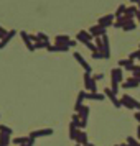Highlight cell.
Here are the masks:
<instances>
[{
    "label": "cell",
    "mask_w": 140,
    "mask_h": 146,
    "mask_svg": "<svg viewBox=\"0 0 140 146\" xmlns=\"http://www.w3.org/2000/svg\"><path fill=\"white\" fill-rule=\"evenodd\" d=\"M120 104H122V107H125L129 110H140V102L135 100L133 97H130V95H122Z\"/></svg>",
    "instance_id": "cell-1"
},
{
    "label": "cell",
    "mask_w": 140,
    "mask_h": 146,
    "mask_svg": "<svg viewBox=\"0 0 140 146\" xmlns=\"http://www.w3.org/2000/svg\"><path fill=\"white\" fill-rule=\"evenodd\" d=\"M84 87H86L87 92H97V84H96L94 77L91 76V72L84 74Z\"/></svg>",
    "instance_id": "cell-2"
},
{
    "label": "cell",
    "mask_w": 140,
    "mask_h": 146,
    "mask_svg": "<svg viewBox=\"0 0 140 146\" xmlns=\"http://www.w3.org/2000/svg\"><path fill=\"white\" fill-rule=\"evenodd\" d=\"M92 38H94V36L89 33V31H86V30H81L79 33L76 35V40L79 41V43H82L84 46L89 44V43H92Z\"/></svg>",
    "instance_id": "cell-3"
},
{
    "label": "cell",
    "mask_w": 140,
    "mask_h": 146,
    "mask_svg": "<svg viewBox=\"0 0 140 146\" xmlns=\"http://www.w3.org/2000/svg\"><path fill=\"white\" fill-rule=\"evenodd\" d=\"M114 20H115V15L109 13V15H104L97 20V25H100L102 28H109V27H114Z\"/></svg>",
    "instance_id": "cell-4"
},
{
    "label": "cell",
    "mask_w": 140,
    "mask_h": 146,
    "mask_svg": "<svg viewBox=\"0 0 140 146\" xmlns=\"http://www.w3.org/2000/svg\"><path fill=\"white\" fill-rule=\"evenodd\" d=\"M104 94H106L107 99H109V100L114 104V107H117V108H119V107H122V104H120V99H117V94L112 92V89H111V87H109V89H104Z\"/></svg>",
    "instance_id": "cell-5"
},
{
    "label": "cell",
    "mask_w": 140,
    "mask_h": 146,
    "mask_svg": "<svg viewBox=\"0 0 140 146\" xmlns=\"http://www.w3.org/2000/svg\"><path fill=\"white\" fill-rule=\"evenodd\" d=\"M111 79H112V82H117V84H120L124 80V71H122V67H114L112 71H111Z\"/></svg>",
    "instance_id": "cell-6"
},
{
    "label": "cell",
    "mask_w": 140,
    "mask_h": 146,
    "mask_svg": "<svg viewBox=\"0 0 140 146\" xmlns=\"http://www.w3.org/2000/svg\"><path fill=\"white\" fill-rule=\"evenodd\" d=\"M74 59L79 62V66L82 67V69H84L86 72H91V71H92V67L89 66V62H87V61L84 59V56H82L81 53H74Z\"/></svg>",
    "instance_id": "cell-7"
},
{
    "label": "cell",
    "mask_w": 140,
    "mask_h": 146,
    "mask_svg": "<svg viewBox=\"0 0 140 146\" xmlns=\"http://www.w3.org/2000/svg\"><path fill=\"white\" fill-rule=\"evenodd\" d=\"M20 36H21V41L25 43V46L28 48V51H35V43L31 40V35H28L27 31H21Z\"/></svg>",
    "instance_id": "cell-8"
},
{
    "label": "cell",
    "mask_w": 140,
    "mask_h": 146,
    "mask_svg": "<svg viewBox=\"0 0 140 146\" xmlns=\"http://www.w3.org/2000/svg\"><path fill=\"white\" fill-rule=\"evenodd\" d=\"M86 90H81L79 94H78V99H76V104H74V112L78 113L84 107V100H86Z\"/></svg>",
    "instance_id": "cell-9"
},
{
    "label": "cell",
    "mask_w": 140,
    "mask_h": 146,
    "mask_svg": "<svg viewBox=\"0 0 140 146\" xmlns=\"http://www.w3.org/2000/svg\"><path fill=\"white\" fill-rule=\"evenodd\" d=\"M89 33L92 35L94 38H102L104 35H107L106 33V28H102L100 25H94V27H91V28H89Z\"/></svg>",
    "instance_id": "cell-10"
},
{
    "label": "cell",
    "mask_w": 140,
    "mask_h": 146,
    "mask_svg": "<svg viewBox=\"0 0 140 146\" xmlns=\"http://www.w3.org/2000/svg\"><path fill=\"white\" fill-rule=\"evenodd\" d=\"M76 145H82V146H87L89 145V136L84 130H79L78 131V136H76Z\"/></svg>",
    "instance_id": "cell-11"
},
{
    "label": "cell",
    "mask_w": 140,
    "mask_h": 146,
    "mask_svg": "<svg viewBox=\"0 0 140 146\" xmlns=\"http://www.w3.org/2000/svg\"><path fill=\"white\" fill-rule=\"evenodd\" d=\"M48 51L50 53H68L69 51V46L68 44H50L48 46Z\"/></svg>",
    "instance_id": "cell-12"
},
{
    "label": "cell",
    "mask_w": 140,
    "mask_h": 146,
    "mask_svg": "<svg viewBox=\"0 0 140 146\" xmlns=\"http://www.w3.org/2000/svg\"><path fill=\"white\" fill-rule=\"evenodd\" d=\"M53 135V130L51 128H45V130H38V131H31L30 133V138H43V136H50Z\"/></svg>",
    "instance_id": "cell-13"
},
{
    "label": "cell",
    "mask_w": 140,
    "mask_h": 146,
    "mask_svg": "<svg viewBox=\"0 0 140 146\" xmlns=\"http://www.w3.org/2000/svg\"><path fill=\"white\" fill-rule=\"evenodd\" d=\"M107 97H106V94L102 92V94H99V92H87L86 94V100H96V102H100V100H106Z\"/></svg>",
    "instance_id": "cell-14"
},
{
    "label": "cell",
    "mask_w": 140,
    "mask_h": 146,
    "mask_svg": "<svg viewBox=\"0 0 140 146\" xmlns=\"http://www.w3.org/2000/svg\"><path fill=\"white\" fill-rule=\"evenodd\" d=\"M140 86V82L135 77H129V79L122 84V87H125V89H135V87H139Z\"/></svg>",
    "instance_id": "cell-15"
},
{
    "label": "cell",
    "mask_w": 140,
    "mask_h": 146,
    "mask_svg": "<svg viewBox=\"0 0 140 146\" xmlns=\"http://www.w3.org/2000/svg\"><path fill=\"white\" fill-rule=\"evenodd\" d=\"M137 13H139L137 5H132V7H127V8H125V17L129 18V20H133V18L137 17Z\"/></svg>",
    "instance_id": "cell-16"
},
{
    "label": "cell",
    "mask_w": 140,
    "mask_h": 146,
    "mask_svg": "<svg viewBox=\"0 0 140 146\" xmlns=\"http://www.w3.org/2000/svg\"><path fill=\"white\" fill-rule=\"evenodd\" d=\"M129 21H132V20H129L125 15H124V17H120V18H115V21H114V27H115V28H124Z\"/></svg>",
    "instance_id": "cell-17"
},
{
    "label": "cell",
    "mask_w": 140,
    "mask_h": 146,
    "mask_svg": "<svg viewBox=\"0 0 140 146\" xmlns=\"http://www.w3.org/2000/svg\"><path fill=\"white\" fill-rule=\"evenodd\" d=\"M71 41V38L68 36V35H58L56 38H54V44H68Z\"/></svg>",
    "instance_id": "cell-18"
},
{
    "label": "cell",
    "mask_w": 140,
    "mask_h": 146,
    "mask_svg": "<svg viewBox=\"0 0 140 146\" xmlns=\"http://www.w3.org/2000/svg\"><path fill=\"white\" fill-rule=\"evenodd\" d=\"M119 66L120 67H125V69H129V71L132 72V69H133V66H135V64H133L132 59H120L119 61Z\"/></svg>",
    "instance_id": "cell-19"
},
{
    "label": "cell",
    "mask_w": 140,
    "mask_h": 146,
    "mask_svg": "<svg viewBox=\"0 0 140 146\" xmlns=\"http://www.w3.org/2000/svg\"><path fill=\"white\" fill-rule=\"evenodd\" d=\"M89 112H91V110H89V107L84 105L79 112H78V115L81 117V120H82V121H87V118H89Z\"/></svg>",
    "instance_id": "cell-20"
},
{
    "label": "cell",
    "mask_w": 140,
    "mask_h": 146,
    "mask_svg": "<svg viewBox=\"0 0 140 146\" xmlns=\"http://www.w3.org/2000/svg\"><path fill=\"white\" fill-rule=\"evenodd\" d=\"M15 35H17V31H15V30H10V31H8V35L5 36V38H3V40H2V43H0V49L7 46V43H8L10 40H12V38H13Z\"/></svg>",
    "instance_id": "cell-21"
},
{
    "label": "cell",
    "mask_w": 140,
    "mask_h": 146,
    "mask_svg": "<svg viewBox=\"0 0 140 146\" xmlns=\"http://www.w3.org/2000/svg\"><path fill=\"white\" fill-rule=\"evenodd\" d=\"M78 131H79V128L74 125L73 121L69 123V138L73 139V141H76V136H78Z\"/></svg>",
    "instance_id": "cell-22"
},
{
    "label": "cell",
    "mask_w": 140,
    "mask_h": 146,
    "mask_svg": "<svg viewBox=\"0 0 140 146\" xmlns=\"http://www.w3.org/2000/svg\"><path fill=\"white\" fill-rule=\"evenodd\" d=\"M10 136L7 133H0V146H10Z\"/></svg>",
    "instance_id": "cell-23"
},
{
    "label": "cell",
    "mask_w": 140,
    "mask_h": 146,
    "mask_svg": "<svg viewBox=\"0 0 140 146\" xmlns=\"http://www.w3.org/2000/svg\"><path fill=\"white\" fill-rule=\"evenodd\" d=\"M28 139H30V136H18V138H13V143L17 146H21L25 143H28Z\"/></svg>",
    "instance_id": "cell-24"
},
{
    "label": "cell",
    "mask_w": 140,
    "mask_h": 146,
    "mask_svg": "<svg viewBox=\"0 0 140 146\" xmlns=\"http://www.w3.org/2000/svg\"><path fill=\"white\" fill-rule=\"evenodd\" d=\"M125 5H119V8L115 10V18H120V17H124L125 15Z\"/></svg>",
    "instance_id": "cell-25"
},
{
    "label": "cell",
    "mask_w": 140,
    "mask_h": 146,
    "mask_svg": "<svg viewBox=\"0 0 140 146\" xmlns=\"http://www.w3.org/2000/svg\"><path fill=\"white\" fill-rule=\"evenodd\" d=\"M135 28H137V23L132 20V21H129V23H127V25L122 28V30H124V31H132V30H135Z\"/></svg>",
    "instance_id": "cell-26"
},
{
    "label": "cell",
    "mask_w": 140,
    "mask_h": 146,
    "mask_svg": "<svg viewBox=\"0 0 140 146\" xmlns=\"http://www.w3.org/2000/svg\"><path fill=\"white\" fill-rule=\"evenodd\" d=\"M71 121H73L78 128H81V121H82V120H81V117L78 115V113H73V118H71Z\"/></svg>",
    "instance_id": "cell-27"
},
{
    "label": "cell",
    "mask_w": 140,
    "mask_h": 146,
    "mask_svg": "<svg viewBox=\"0 0 140 146\" xmlns=\"http://www.w3.org/2000/svg\"><path fill=\"white\" fill-rule=\"evenodd\" d=\"M50 46V43H45V41H35V49H43V48H46Z\"/></svg>",
    "instance_id": "cell-28"
},
{
    "label": "cell",
    "mask_w": 140,
    "mask_h": 146,
    "mask_svg": "<svg viewBox=\"0 0 140 146\" xmlns=\"http://www.w3.org/2000/svg\"><path fill=\"white\" fill-rule=\"evenodd\" d=\"M127 146H140V143H139L135 138L129 136V138H127Z\"/></svg>",
    "instance_id": "cell-29"
},
{
    "label": "cell",
    "mask_w": 140,
    "mask_h": 146,
    "mask_svg": "<svg viewBox=\"0 0 140 146\" xmlns=\"http://www.w3.org/2000/svg\"><path fill=\"white\" fill-rule=\"evenodd\" d=\"M0 133H7V135H12V128L7 125H0Z\"/></svg>",
    "instance_id": "cell-30"
},
{
    "label": "cell",
    "mask_w": 140,
    "mask_h": 146,
    "mask_svg": "<svg viewBox=\"0 0 140 146\" xmlns=\"http://www.w3.org/2000/svg\"><path fill=\"white\" fill-rule=\"evenodd\" d=\"M36 41H45V43H50V41H48V36L45 33H38V35H36Z\"/></svg>",
    "instance_id": "cell-31"
},
{
    "label": "cell",
    "mask_w": 140,
    "mask_h": 146,
    "mask_svg": "<svg viewBox=\"0 0 140 146\" xmlns=\"http://www.w3.org/2000/svg\"><path fill=\"white\" fill-rule=\"evenodd\" d=\"M86 48H89L92 53H97V51H99V48L96 46V43H89V44H86Z\"/></svg>",
    "instance_id": "cell-32"
},
{
    "label": "cell",
    "mask_w": 140,
    "mask_h": 146,
    "mask_svg": "<svg viewBox=\"0 0 140 146\" xmlns=\"http://www.w3.org/2000/svg\"><path fill=\"white\" fill-rule=\"evenodd\" d=\"M7 35H8V31H7V30H5L3 27H0V40H3V38H5Z\"/></svg>",
    "instance_id": "cell-33"
},
{
    "label": "cell",
    "mask_w": 140,
    "mask_h": 146,
    "mask_svg": "<svg viewBox=\"0 0 140 146\" xmlns=\"http://www.w3.org/2000/svg\"><path fill=\"white\" fill-rule=\"evenodd\" d=\"M92 58L94 59H104V54L97 51V53H92Z\"/></svg>",
    "instance_id": "cell-34"
},
{
    "label": "cell",
    "mask_w": 140,
    "mask_h": 146,
    "mask_svg": "<svg viewBox=\"0 0 140 146\" xmlns=\"http://www.w3.org/2000/svg\"><path fill=\"white\" fill-rule=\"evenodd\" d=\"M33 143H35V139L30 138V139H28V143H25V145H21V146H33Z\"/></svg>",
    "instance_id": "cell-35"
},
{
    "label": "cell",
    "mask_w": 140,
    "mask_h": 146,
    "mask_svg": "<svg viewBox=\"0 0 140 146\" xmlns=\"http://www.w3.org/2000/svg\"><path fill=\"white\" fill-rule=\"evenodd\" d=\"M100 79H104V74H97V76H94V80H96V82L100 80Z\"/></svg>",
    "instance_id": "cell-36"
},
{
    "label": "cell",
    "mask_w": 140,
    "mask_h": 146,
    "mask_svg": "<svg viewBox=\"0 0 140 146\" xmlns=\"http://www.w3.org/2000/svg\"><path fill=\"white\" fill-rule=\"evenodd\" d=\"M132 77H135V79L140 82V72H132Z\"/></svg>",
    "instance_id": "cell-37"
},
{
    "label": "cell",
    "mask_w": 140,
    "mask_h": 146,
    "mask_svg": "<svg viewBox=\"0 0 140 146\" xmlns=\"http://www.w3.org/2000/svg\"><path fill=\"white\" fill-rule=\"evenodd\" d=\"M68 46H69V48H74V46H76V41H74V40H71L69 43H68Z\"/></svg>",
    "instance_id": "cell-38"
},
{
    "label": "cell",
    "mask_w": 140,
    "mask_h": 146,
    "mask_svg": "<svg viewBox=\"0 0 140 146\" xmlns=\"http://www.w3.org/2000/svg\"><path fill=\"white\" fill-rule=\"evenodd\" d=\"M132 72H140V66H137V64H135V66H133V69H132Z\"/></svg>",
    "instance_id": "cell-39"
},
{
    "label": "cell",
    "mask_w": 140,
    "mask_h": 146,
    "mask_svg": "<svg viewBox=\"0 0 140 146\" xmlns=\"http://www.w3.org/2000/svg\"><path fill=\"white\" fill-rule=\"evenodd\" d=\"M135 120H137V121H139V123H140V110H139V112H137V113H135Z\"/></svg>",
    "instance_id": "cell-40"
},
{
    "label": "cell",
    "mask_w": 140,
    "mask_h": 146,
    "mask_svg": "<svg viewBox=\"0 0 140 146\" xmlns=\"http://www.w3.org/2000/svg\"><path fill=\"white\" fill-rule=\"evenodd\" d=\"M137 136H139V139H140V125H139V128H137Z\"/></svg>",
    "instance_id": "cell-41"
},
{
    "label": "cell",
    "mask_w": 140,
    "mask_h": 146,
    "mask_svg": "<svg viewBox=\"0 0 140 146\" xmlns=\"http://www.w3.org/2000/svg\"><path fill=\"white\" fill-rule=\"evenodd\" d=\"M135 53H137V59L140 61V49H139V51H135Z\"/></svg>",
    "instance_id": "cell-42"
},
{
    "label": "cell",
    "mask_w": 140,
    "mask_h": 146,
    "mask_svg": "<svg viewBox=\"0 0 140 146\" xmlns=\"http://www.w3.org/2000/svg\"><path fill=\"white\" fill-rule=\"evenodd\" d=\"M130 2H132V3H135V5H137V3H139L140 0H130Z\"/></svg>",
    "instance_id": "cell-43"
},
{
    "label": "cell",
    "mask_w": 140,
    "mask_h": 146,
    "mask_svg": "<svg viewBox=\"0 0 140 146\" xmlns=\"http://www.w3.org/2000/svg\"><path fill=\"white\" fill-rule=\"evenodd\" d=\"M137 10H139V13H140V2L137 3Z\"/></svg>",
    "instance_id": "cell-44"
},
{
    "label": "cell",
    "mask_w": 140,
    "mask_h": 146,
    "mask_svg": "<svg viewBox=\"0 0 140 146\" xmlns=\"http://www.w3.org/2000/svg\"><path fill=\"white\" fill-rule=\"evenodd\" d=\"M135 18H137V20L140 21V13H137V17H135Z\"/></svg>",
    "instance_id": "cell-45"
},
{
    "label": "cell",
    "mask_w": 140,
    "mask_h": 146,
    "mask_svg": "<svg viewBox=\"0 0 140 146\" xmlns=\"http://www.w3.org/2000/svg\"><path fill=\"white\" fill-rule=\"evenodd\" d=\"M115 146H127V145H115Z\"/></svg>",
    "instance_id": "cell-46"
},
{
    "label": "cell",
    "mask_w": 140,
    "mask_h": 146,
    "mask_svg": "<svg viewBox=\"0 0 140 146\" xmlns=\"http://www.w3.org/2000/svg\"><path fill=\"white\" fill-rule=\"evenodd\" d=\"M87 146H96V145H91V143H89V145H87Z\"/></svg>",
    "instance_id": "cell-47"
},
{
    "label": "cell",
    "mask_w": 140,
    "mask_h": 146,
    "mask_svg": "<svg viewBox=\"0 0 140 146\" xmlns=\"http://www.w3.org/2000/svg\"><path fill=\"white\" fill-rule=\"evenodd\" d=\"M76 146H82V145H76Z\"/></svg>",
    "instance_id": "cell-48"
},
{
    "label": "cell",
    "mask_w": 140,
    "mask_h": 146,
    "mask_svg": "<svg viewBox=\"0 0 140 146\" xmlns=\"http://www.w3.org/2000/svg\"><path fill=\"white\" fill-rule=\"evenodd\" d=\"M0 43H2V40H0Z\"/></svg>",
    "instance_id": "cell-49"
},
{
    "label": "cell",
    "mask_w": 140,
    "mask_h": 146,
    "mask_svg": "<svg viewBox=\"0 0 140 146\" xmlns=\"http://www.w3.org/2000/svg\"><path fill=\"white\" fill-rule=\"evenodd\" d=\"M139 49H140V46H139Z\"/></svg>",
    "instance_id": "cell-50"
}]
</instances>
